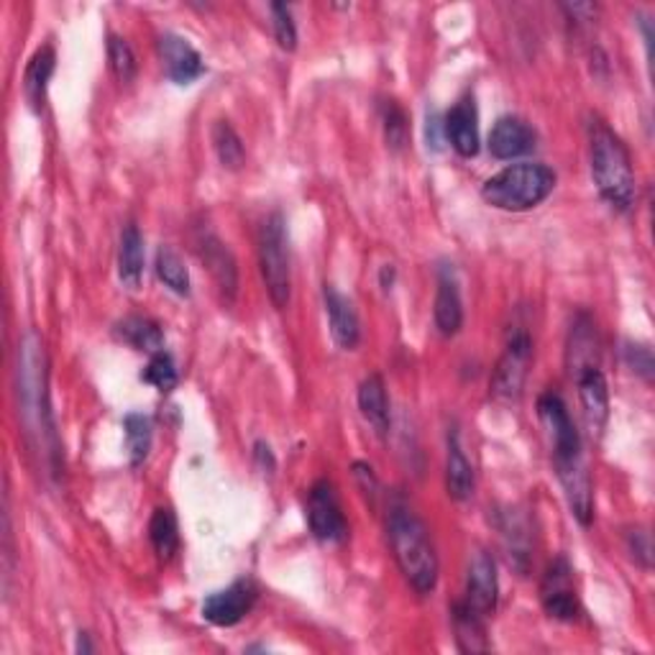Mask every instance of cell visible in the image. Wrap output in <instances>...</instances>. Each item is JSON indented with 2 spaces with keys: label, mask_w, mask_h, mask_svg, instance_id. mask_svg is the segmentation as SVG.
I'll return each instance as SVG.
<instances>
[{
  "label": "cell",
  "mask_w": 655,
  "mask_h": 655,
  "mask_svg": "<svg viewBox=\"0 0 655 655\" xmlns=\"http://www.w3.org/2000/svg\"><path fill=\"white\" fill-rule=\"evenodd\" d=\"M425 134H428V149L440 151L446 141V128L444 120H440L438 113H428V126H425Z\"/></svg>",
  "instance_id": "cell-36"
},
{
  "label": "cell",
  "mask_w": 655,
  "mask_h": 655,
  "mask_svg": "<svg viewBox=\"0 0 655 655\" xmlns=\"http://www.w3.org/2000/svg\"><path fill=\"white\" fill-rule=\"evenodd\" d=\"M532 367V341L525 331L515 333L507 341L505 352H502L497 367H494L490 392L492 398L502 402V405H515L522 398L525 379L530 375Z\"/></svg>",
  "instance_id": "cell-7"
},
{
  "label": "cell",
  "mask_w": 655,
  "mask_h": 655,
  "mask_svg": "<svg viewBox=\"0 0 655 655\" xmlns=\"http://www.w3.org/2000/svg\"><path fill=\"white\" fill-rule=\"evenodd\" d=\"M118 277L128 289H139L143 279V235L134 223L120 233L118 246Z\"/></svg>",
  "instance_id": "cell-22"
},
{
  "label": "cell",
  "mask_w": 655,
  "mask_h": 655,
  "mask_svg": "<svg viewBox=\"0 0 655 655\" xmlns=\"http://www.w3.org/2000/svg\"><path fill=\"white\" fill-rule=\"evenodd\" d=\"M628 551L632 555V561L640 563L643 568H651L653 563V540L651 532L645 528H635L628 532Z\"/></svg>",
  "instance_id": "cell-34"
},
{
  "label": "cell",
  "mask_w": 655,
  "mask_h": 655,
  "mask_svg": "<svg viewBox=\"0 0 655 655\" xmlns=\"http://www.w3.org/2000/svg\"><path fill=\"white\" fill-rule=\"evenodd\" d=\"M256 586L251 582H235L226 589L210 594L203 601V617L216 628H233L246 617L256 605Z\"/></svg>",
  "instance_id": "cell-10"
},
{
  "label": "cell",
  "mask_w": 655,
  "mask_h": 655,
  "mask_svg": "<svg viewBox=\"0 0 655 655\" xmlns=\"http://www.w3.org/2000/svg\"><path fill=\"white\" fill-rule=\"evenodd\" d=\"M538 417L540 423L545 425L548 436H551L555 474H559L561 482H568V479L586 474L589 469H586V461H584L582 436H578L576 425L571 421L568 410L563 405L559 394L553 392L540 394Z\"/></svg>",
  "instance_id": "cell-5"
},
{
  "label": "cell",
  "mask_w": 655,
  "mask_h": 655,
  "mask_svg": "<svg viewBox=\"0 0 655 655\" xmlns=\"http://www.w3.org/2000/svg\"><path fill=\"white\" fill-rule=\"evenodd\" d=\"M212 147H216V154L226 170H241L243 162H246V149H243L241 136L235 134V128L228 120H218L212 126Z\"/></svg>",
  "instance_id": "cell-28"
},
{
  "label": "cell",
  "mask_w": 655,
  "mask_h": 655,
  "mask_svg": "<svg viewBox=\"0 0 655 655\" xmlns=\"http://www.w3.org/2000/svg\"><path fill=\"white\" fill-rule=\"evenodd\" d=\"M536 131H532L528 120L517 116H505L494 124L490 134V151L494 159H502V162H509V159H517L528 151L536 149Z\"/></svg>",
  "instance_id": "cell-17"
},
{
  "label": "cell",
  "mask_w": 655,
  "mask_h": 655,
  "mask_svg": "<svg viewBox=\"0 0 655 655\" xmlns=\"http://www.w3.org/2000/svg\"><path fill=\"white\" fill-rule=\"evenodd\" d=\"M436 328L444 336H456L463 325V302L459 292V281L453 277V269L444 266L438 277V292H436Z\"/></svg>",
  "instance_id": "cell-19"
},
{
  "label": "cell",
  "mask_w": 655,
  "mask_h": 655,
  "mask_svg": "<svg viewBox=\"0 0 655 655\" xmlns=\"http://www.w3.org/2000/svg\"><path fill=\"white\" fill-rule=\"evenodd\" d=\"M323 300L328 312V325H331V336L344 352H354L361 341V325L356 315L354 302L346 295H341L333 285L323 287Z\"/></svg>",
  "instance_id": "cell-13"
},
{
  "label": "cell",
  "mask_w": 655,
  "mask_h": 655,
  "mask_svg": "<svg viewBox=\"0 0 655 655\" xmlns=\"http://www.w3.org/2000/svg\"><path fill=\"white\" fill-rule=\"evenodd\" d=\"M272 26H274V36H277V44L285 51H295L297 49V26L292 19V11L285 3H272Z\"/></svg>",
  "instance_id": "cell-33"
},
{
  "label": "cell",
  "mask_w": 655,
  "mask_h": 655,
  "mask_svg": "<svg viewBox=\"0 0 655 655\" xmlns=\"http://www.w3.org/2000/svg\"><path fill=\"white\" fill-rule=\"evenodd\" d=\"M453 630L461 653H486L492 647L490 640H486L484 617L474 612L467 601H459L453 607Z\"/></svg>",
  "instance_id": "cell-24"
},
{
  "label": "cell",
  "mask_w": 655,
  "mask_h": 655,
  "mask_svg": "<svg viewBox=\"0 0 655 655\" xmlns=\"http://www.w3.org/2000/svg\"><path fill=\"white\" fill-rule=\"evenodd\" d=\"M116 336L124 341V344L134 346L136 352H164V333L154 320L141 318V315H128L116 323Z\"/></svg>",
  "instance_id": "cell-25"
},
{
  "label": "cell",
  "mask_w": 655,
  "mask_h": 655,
  "mask_svg": "<svg viewBox=\"0 0 655 655\" xmlns=\"http://www.w3.org/2000/svg\"><path fill=\"white\" fill-rule=\"evenodd\" d=\"M540 601L548 617L561 622H574L578 617V597L574 589V568L571 563L559 555L548 566L543 584H540Z\"/></svg>",
  "instance_id": "cell-9"
},
{
  "label": "cell",
  "mask_w": 655,
  "mask_h": 655,
  "mask_svg": "<svg viewBox=\"0 0 655 655\" xmlns=\"http://www.w3.org/2000/svg\"><path fill=\"white\" fill-rule=\"evenodd\" d=\"M387 530H390L394 561L405 574L407 584L423 597L433 594L438 584V555L425 522L400 502V505L390 507Z\"/></svg>",
  "instance_id": "cell-2"
},
{
  "label": "cell",
  "mask_w": 655,
  "mask_h": 655,
  "mask_svg": "<svg viewBox=\"0 0 655 655\" xmlns=\"http://www.w3.org/2000/svg\"><path fill=\"white\" fill-rule=\"evenodd\" d=\"M308 522L312 536H315L320 543L338 545L348 538V522L344 517V509H341L336 486L328 482V479H320V482L310 486Z\"/></svg>",
  "instance_id": "cell-8"
},
{
  "label": "cell",
  "mask_w": 655,
  "mask_h": 655,
  "mask_svg": "<svg viewBox=\"0 0 655 655\" xmlns=\"http://www.w3.org/2000/svg\"><path fill=\"white\" fill-rule=\"evenodd\" d=\"M78 651H80V653H93V645H90V640H88L85 632H80V637H78Z\"/></svg>",
  "instance_id": "cell-38"
},
{
  "label": "cell",
  "mask_w": 655,
  "mask_h": 655,
  "mask_svg": "<svg viewBox=\"0 0 655 655\" xmlns=\"http://www.w3.org/2000/svg\"><path fill=\"white\" fill-rule=\"evenodd\" d=\"M591 180L609 208L628 212L635 203V172L624 141L599 116L589 120Z\"/></svg>",
  "instance_id": "cell-1"
},
{
  "label": "cell",
  "mask_w": 655,
  "mask_h": 655,
  "mask_svg": "<svg viewBox=\"0 0 655 655\" xmlns=\"http://www.w3.org/2000/svg\"><path fill=\"white\" fill-rule=\"evenodd\" d=\"M55 65H57L55 49L42 47L26 67L24 93H26L28 105H32L36 113H39L44 108V103H47V88H49L51 74H55Z\"/></svg>",
  "instance_id": "cell-23"
},
{
  "label": "cell",
  "mask_w": 655,
  "mask_h": 655,
  "mask_svg": "<svg viewBox=\"0 0 655 655\" xmlns=\"http://www.w3.org/2000/svg\"><path fill=\"white\" fill-rule=\"evenodd\" d=\"M555 172L545 164H513L484 182L482 197L492 208L522 212L536 208L553 193Z\"/></svg>",
  "instance_id": "cell-4"
},
{
  "label": "cell",
  "mask_w": 655,
  "mask_h": 655,
  "mask_svg": "<svg viewBox=\"0 0 655 655\" xmlns=\"http://www.w3.org/2000/svg\"><path fill=\"white\" fill-rule=\"evenodd\" d=\"M108 59H111V70L116 74L118 82H134L136 72H139V62H136V55L124 36H108Z\"/></svg>",
  "instance_id": "cell-31"
},
{
  "label": "cell",
  "mask_w": 655,
  "mask_h": 655,
  "mask_svg": "<svg viewBox=\"0 0 655 655\" xmlns=\"http://www.w3.org/2000/svg\"><path fill=\"white\" fill-rule=\"evenodd\" d=\"M359 410L379 438H387L390 433V398H387L384 379L371 375L359 387Z\"/></svg>",
  "instance_id": "cell-20"
},
{
  "label": "cell",
  "mask_w": 655,
  "mask_h": 655,
  "mask_svg": "<svg viewBox=\"0 0 655 655\" xmlns=\"http://www.w3.org/2000/svg\"><path fill=\"white\" fill-rule=\"evenodd\" d=\"M141 382L154 384L159 392H172L180 382L177 364H174V359L166 352H157L147 364V369L141 371Z\"/></svg>",
  "instance_id": "cell-30"
},
{
  "label": "cell",
  "mask_w": 655,
  "mask_h": 655,
  "mask_svg": "<svg viewBox=\"0 0 655 655\" xmlns=\"http://www.w3.org/2000/svg\"><path fill=\"white\" fill-rule=\"evenodd\" d=\"M382 120H384V139L392 151H400L407 143L410 124L405 111L400 108L398 101H384L382 105Z\"/></svg>",
  "instance_id": "cell-32"
},
{
  "label": "cell",
  "mask_w": 655,
  "mask_h": 655,
  "mask_svg": "<svg viewBox=\"0 0 655 655\" xmlns=\"http://www.w3.org/2000/svg\"><path fill=\"white\" fill-rule=\"evenodd\" d=\"M446 141H451L456 154L471 159L479 154V113L474 97H461L444 118Z\"/></svg>",
  "instance_id": "cell-16"
},
{
  "label": "cell",
  "mask_w": 655,
  "mask_h": 655,
  "mask_svg": "<svg viewBox=\"0 0 655 655\" xmlns=\"http://www.w3.org/2000/svg\"><path fill=\"white\" fill-rule=\"evenodd\" d=\"M624 359H628V364L632 367V371H635V375H640L643 379H647V382H651L653 379V354H651V348L647 346H640V344H635V346H628L624 348Z\"/></svg>",
  "instance_id": "cell-35"
},
{
  "label": "cell",
  "mask_w": 655,
  "mask_h": 655,
  "mask_svg": "<svg viewBox=\"0 0 655 655\" xmlns=\"http://www.w3.org/2000/svg\"><path fill=\"white\" fill-rule=\"evenodd\" d=\"M197 251H200V258L210 269L220 292H223L228 302H233L235 292H239V269H235V258L231 249H228L216 233L203 231L200 239H197Z\"/></svg>",
  "instance_id": "cell-14"
},
{
  "label": "cell",
  "mask_w": 655,
  "mask_h": 655,
  "mask_svg": "<svg viewBox=\"0 0 655 655\" xmlns=\"http://www.w3.org/2000/svg\"><path fill=\"white\" fill-rule=\"evenodd\" d=\"M576 384H578V400H582L586 428H589L591 436L599 438L609 421L607 379L601 375L599 367H594L582 371V375L576 377Z\"/></svg>",
  "instance_id": "cell-15"
},
{
  "label": "cell",
  "mask_w": 655,
  "mask_h": 655,
  "mask_svg": "<svg viewBox=\"0 0 655 655\" xmlns=\"http://www.w3.org/2000/svg\"><path fill=\"white\" fill-rule=\"evenodd\" d=\"M49 364L47 352H44L42 338L36 333H26V338L19 346V400H21V417H24L28 436H39L42 446H57V433L51 425L49 413Z\"/></svg>",
  "instance_id": "cell-3"
},
{
  "label": "cell",
  "mask_w": 655,
  "mask_h": 655,
  "mask_svg": "<svg viewBox=\"0 0 655 655\" xmlns=\"http://www.w3.org/2000/svg\"><path fill=\"white\" fill-rule=\"evenodd\" d=\"M157 274L174 295H189V272L185 258H182L172 246H159L157 251Z\"/></svg>",
  "instance_id": "cell-27"
},
{
  "label": "cell",
  "mask_w": 655,
  "mask_h": 655,
  "mask_svg": "<svg viewBox=\"0 0 655 655\" xmlns=\"http://www.w3.org/2000/svg\"><path fill=\"white\" fill-rule=\"evenodd\" d=\"M149 538L151 545L159 555V561H170L180 548V528H177V517L170 507H159L154 509L149 522Z\"/></svg>",
  "instance_id": "cell-26"
},
{
  "label": "cell",
  "mask_w": 655,
  "mask_h": 655,
  "mask_svg": "<svg viewBox=\"0 0 655 655\" xmlns=\"http://www.w3.org/2000/svg\"><path fill=\"white\" fill-rule=\"evenodd\" d=\"M258 266L274 308L285 310L292 295V272H289V246L287 223L281 212H272L262 223L258 233Z\"/></svg>",
  "instance_id": "cell-6"
},
{
  "label": "cell",
  "mask_w": 655,
  "mask_h": 655,
  "mask_svg": "<svg viewBox=\"0 0 655 655\" xmlns=\"http://www.w3.org/2000/svg\"><path fill=\"white\" fill-rule=\"evenodd\" d=\"M254 456L258 461H262V467L264 469H274L277 467V461H274V453H272V448L264 444V440H256V446H254Z\"/></svg>",
  "instance_id": "cell-37"
},
{
  "label": "cell",
  "mask_w": 655,
  "mask_h": 655,
  "mask_svg": "<svg viewBox=\"0 0 655 655\" xmlns=\"http://www.w3.org/2000/svg\"><path fill=\"white\" fill-rule=\"evenodd\" d=\"M499 597V578H497V563L492 553L476 551L469 563V578H467V605L484 617L494 614Z\"/></svg>",
  "instance_id": "cell-12"
},
{
  "label": "cell",
  "mask_w": 655,
  "mask_h": 655,
  "mask_svg": "<svg viewBox=\"0 0 655 655\" xmlns=\"http://www.w3.org/2000/svg\"><path fill=\"white\" fill-rule=\"evenodd\" d=\"M566 367L571 377H578L586 369L599 367V336L594 320L586 312H578L568 333L566 348Z\"/></svg>",
  "instance_id": "cell-18"
},
{
  "label": "cell",
  "mask_w": 655,
  "mask_h": 655,
  "mask_svg": "<svg viewBox=\"0 0 655 655\" xmlns=\"http://www.w3.org/2000/svg\"><path fill=\"white\" fill-rule=\"evenodd\" d=\"M124 430H126V448H128V459H131V467H141L151 451V421L147 415L131 413L126 415Z\"/></svg>",
  "instance_id": "cell-29"
},
{
  "label": "cell",
  "mask_w": 655,
  "mask_h": 655,
  "mask_svg": "<svg viewBox=\"0 0 655 655\" xmlns=\"http://www.w3.org/2000/svg\"><path fill=\"white\" fill-rule=\"evenodd\" d=\"M446 490L448 497L467 502L474 494V469L459 444V433L448 436V461H446Z\"/></svg>",
  "instance_id": "cell-21"
},
{
  "label": "cell",
  "mask_w": 655,
  "mask_h": 655,
  "mask_svg": "<svg viewBox=\"0 0 655 655\" xmlns=\"http://www.w3.org/2000/svg\"><path fill=\"white\" fill-rule=\"evenodd\" d=\"M159 57H162V67L174 85H189L197 78L205 74V62L193 44L185 36L177 34H162L157 42Z\"/></svg>",
  "instance_id": "cell-11"
}]
</instances>
